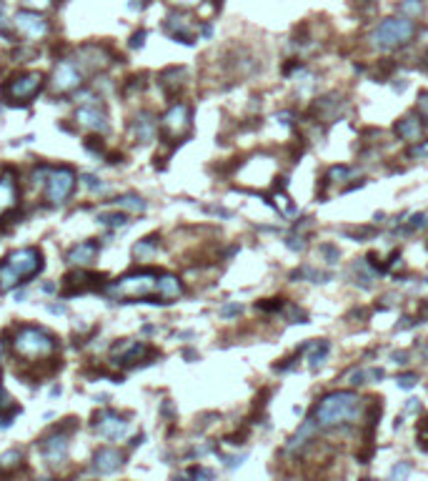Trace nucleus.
Masks as SVG:
<instances>
[{"mask_svg":"<svg viewBox=\"0 0 428 481\" xmlns=\"http://www.w3.org/2000/svg\"><path fill=\"white\" fill-rule=\"evenodd\" d=\"M363 398L353 391H331L321 398L313 409V421L323 429H335V426L353 424L361 416Z\"/></svg>","mask_w":428,"mask_h":481,"instance_id":"nucleus-1","label":"nucleus"},{"mask_svg":"<svg viewBox=\"0 0 428 481\" xmlns=\"http://www.w3.org/2000/svg\"><path fill=\"white\" fill-rule=\"evenodd\" d=\"M416 33H418L416 20H411V18H403V16L386 18V20H381L379 25H376L374 33H371V48L379 50V53H393V50L411 43V40L416 38Z\"/></svg>","mask_w":428,"mask_h":481,"instance_id":"nucleus-2","label":"nucleus"},{"mask_svg":"<svg viewBox=\"0 0 428 481\" xmlns=\"http://www.w3.org/2000/svg\"><path fill=\"white\" fill-rule=\"evenodd\" d=\"M13 349L28 364H35V361L40 364V361L53 359L55 351H58V341L48 331H43V328L23 326L18 328L16 338H13Z\"/></svg>","mask_w":428,"mask_h":481,"instance_id":"nucleus-3","label":"nucleus"},{"mask_svg":"<svg viewBox=\"0 0 428 481\" xmlns=\"http://www.w3.org/2000/svg\"><path fill=\"white\" fill-rule=\"evenodd\" d=\"M158 291V276L150 271H141V273H131V276H123L121 281L110 283L108 293L116 296V299H126V301H143L155 296Z\"/></svg>","mask_w":428,"mask_h":481,"instance_id":"nucleus-4","label":"nucleus"},{"mask_svg":"<svg viewBox=\"0 0 428 481\" xmlns=\"http://www.w3.org/2000/svg\"><path fill=\"white\" fill-rule=\"evenodd\" d=\"M76 189V173L71 168H50L45 178V201L50 206H63Z\"/></svg>","mask_w":428,"mask_h":481,"instance_id":"nucleus-5","label":"nucleus"},{"mask_svg":"<svg viewBox=\"0 0 428 481\" xmlns=\"http://www.w3.org/2000/svg\"><path fill=\"white\" fill-rule=\"evenodd\" d=\"M160 131L168 141H183L191 131V108L186 103H173L160 121Z\"/></svg>","mask_w":428,"mask_h":481,"instance_id":"nucleus-6","label":"nucleus"},{"mask_svg":"<svg viewBox=\"0 0 428 481\" xmlns=\"http://www.w3.org/2000/svg\"><path fill=\"white\" fill-rule=\"evenodd\" d=\"M43 88V76L40 73H25L20 78H13L11 83L3 88L8 103H30Z\"/></svg>","mask_w":428,"mask_h":481,"instance_id":"nucleus-7","label":"nucleus"},{"mask_svg":"<svg viewBox=\"0 0 428 481\" xmlns=\"http://www.w3.org/2000/svg\"><path fill=\"white\" fill-rule=\"evenodd\" d=\"M6 263L20 281H25V278L35 276L43 268V256H40L38 249H18L8 256Z\"/></svg>","mask_w":428,"mask_h":481,"instance_id":"nucleus-8","label":"nucleus"},{"mask_svg":"<svg viewBox=\"0 0 428 481\" xmlns=\"http://www.w3.org/2000/svg\"><path fill=\"white\" fill-rule=\"evenodd\" d=\"M13 28L18 30V35H23L25 40H40L48 35L50 25L40 13L35 11H20L13 18Z\"/></svg>","mask_w":428,"mask_h":481,"instance_id":"nucleus-9","label":"nucleus"},{"mask_svg":"<svg viewBox=\"0 0 428 481\" xmlns=\"http://www.w3.org/2000/svg\"><path fill=\"white\" fill-rule=\"evenodd\" d=\"M81 83H83V73L76 63L73 61L55 63L53 78H50V88H53V93H71V90H76Z\"/></svg>","mask_w":428,"mask_h":481,"instance_id":"nucleus-10","label":"nucleus"},{"mask_svg":"<svg viewBox=\"0 0 428 481\" xmlns=\"http://www.w3.org/2000/svg\"><path fill=\"white\" fill-rule=\"evenodd\" d=\"M78 58H81L78 68L88 73L105 71V68L110 66V61H113V56H110L108 48H103V45H83V48L78 50Z\"/></svg>","mask_w":428,"mask_h":481,"instance_id":"nucleus-11","label":"nucleus"},{"mask_svg":"<svg viewBox=\"0 0 428 481\" xmlns=\"http://www.w3.org/2000/svg\"><path fill=\"white\" fill-rule=\"evenodd\" d=\"M165 33L186 45L196 43V25H193L191 18L183 16V13H170L168 20H165Z\"/></svg>","mask_w":428,"mask_h":481,"instance_id":"nucleus-12","label":"nucleus"},{"mask_svg":"<svg viewBox=\"0 0 428 481\" xmlns=\"http://www.w3.org/2000/svg\"><path fill=\"white\" fill-rule=\"evenodd\" d=\"M423 131H426V123L421 121V116H418L416 111L406 113V116L393 126L396 138L406 141V143H418V141L423 138Z\"/></svg>","mask_w":428,"mask_h":481,"instance_id":"nucleus-13","label":"nucleus"},{"mask_svg":"<svg viewBox=\"0 0 428 481\" xmlns=\"http://www.w3.org/2000/svg\"><path fill=\"white\" fill-rule=\"evenodd\" d=\"M76 123L85 131H93V133H103L108 128V118H105L103 108H98L95 103L90 105H81L76 113Z\"/></svg>","mask_w":428,"mask_h":481,"instance_id":"nucleus-14","label":"nucleus"},{"mask_svg":"<svg viewBox=\"0 0 428 481\" xmlns=\"http://www.w3.org/2000/svg\"><path fill=\"white\" fill-rule=\"evenodd\" d=\"M95 432L105 439H123L128 434V421L108 411V414H100L95 419Z\"/></svg>","mask_w":428,"mask_h":481,"instance_id":"nucleus-15","label":"nucleus"},{"mask_svg":"<svg viewBox=\"0 0 428 481\" xmlns=\"http://www.w3.org/2000/svg\"><path fill=\"white\" fill-rule=\"evenodd\" d=\"M40 449H43L45 461H50V464H58V461H63L68 456V439H66V434L55 432L53 437L43 439Z\"/></svg>","mask_w":428,"mask_h":481,"instance_id":"nucleus-16","label":"nucleus"},{"mask_svg":"<svg viewBox=\"0 0 428 481\" xmlns=\"http://www.w3.org/2000/svg\"><path fill=\"white\" fill-rule=\"evenodd\" d=\"M121 464H123V453L118 451V449H100V451L93 456V471L100 476L118 471Z\"/></svg>","mask_w":428,"mask_h":481,"instance_id":"nucleus-17","label":"nucleus"},{"mask_svg":"<svg viewBox=\"0 0 428 481\" xmlns=\"http://www.w3.org/2000/svg\"><path fill=\"white\" fill-rule=\"evenodd\" d=\"M18 206V183L13 178V173L0 176V218L8 216L13 208Z\"/></svg>","mask_w":428,"mask_h":481,"instance_id":"nucleus-18","label":"nucleus"},{"mask_svg":"<svg viewBox=\"0 0 428 481\" xmlns=\"http://www.w3.org/2000/svg\"><path fill=\"white\" fill-rule=\"evenodd\" d=\"M148 346L145 343H141V341H123L121 346H116L113 349V356H116L121 364H126V366H131V364H136V361H141V359H145L148 356Z\"/></svg>","mask_w":428,"mask_h":481,"instance_id":"nucleus-19","label":"nucleus"},{"mask_svg":"<svg viewBox=\"0 0 428 481\" xmlns=\"http://www.w3.org/2000/svg\"><path fill=\"white\" fill-rule=\"evenodd\" d=\"M155 296H158L163 304H170V301H176L183 296V283L178 276H173V273H163V276H158V291H155Z\"/></svg>","mask_w":428,"mask_h":481,"instance_id":"nucleus-20","label":"nucleus"},{"mask_svg":"<svg viewBox=\"0 0 428 481\" xmlns=\"http://www.w3.org/2000/svg\"><path fill=\"white\" fill-rule=\"evenodd\" d=\"M298 354H303V359H306V364L311 366V369H321L323 361L328 359V354H331V343L328 341H311V343H306Z\"/></svg>","mask_w":428,"mask_h":481,"instance_id":"nucleus-21","label":"nucleus"},{"mask_svg":"<svg viewBox=\"0 0 428 481\" xmlns=\"http://www.w3.org/2000/svg\"><path fill=\"white\" fill-rule=\"evenodd\" d=\"M95 281H103L100 276H95V273H85V271H76V273H68L66 276V286H63V293H81L85 291V288H95L98 283Z\"/></svg>","mask_w":428,"mask_h":481,"instance_id":"nucleus-22","label":"nucleus"},{"mask_svg":"<svg viewBox=\"0 0 428 481\" xmlns=\"http://www.w3.org/2000/svg\"><path fill=\"white\" fill-rule=\"evenodd\" d=\"M186 78H188L186 68L173 66V68H168V71L160 73V85H163V90L168 95H178V90L186 85Z\"/></svg>","mask_w":428,"mask_h":481,"instance_id":"nucleus-23","label":"nucleus"},{"mask_svg":"<svg viewBox=\"0 0 428 481\" xmlns=\"http://www.w3.org/2000/svg\"><path fill=\"white\" fill-rule=\"evenodd\" d=\"M95 256H98V244H93V241H85V244H78L76 249H71L68 261H71L73 266H78V268H83V266L93 263Z\"/></svg>","mask_w":428,"mask_h":481,"instance_id":"nucleus-24","label":"nucleus"},{"mask_svg":"<svg viewBox=\"0 0 428 481\" xmlns=\"http://www.w3.org/2000/svg\"><path fill=\"white\" fill-rule=\"evenodd\" d=\"M338 111H340V100H335V95H326V98H319L311 105V116L316 118V121H331Z\"/></svg>","mask_w":428,"mask_h":481,"instance_id":"nucleus-25","label":"nucleus"},{"mask_svg":"<svg viewBox=\"0 0 428 481\" xmlns=\"http://www.w3.org/2000/svg\"><path fill=\"white\" fill-rule=\"evenodd\" d=\"M313 432H316V421H313V419L303 421V424L296 429V434H293V437L288 439V444H285V451H288V453L301 451V449L308 444V439L313 437Z\"/></svg>","mask_w":428,"mask_h":481,"instance_id":"nucleus-26","label":"nucleus"},{"mask_svg":"<svg viewBox=\"0 0 428 481\" xmlns=\"http://www.w3.org/2000/svg\"><path fill=\"white\" fill-rule=\"evenodd\" d=\"M133 131H136V138L141 141V143H148V141L155 138L158 123L153 121L150 113H141V116L136 118V123H133Z\"/></svg>","mask_w":428,"mask_h":481,"instance_id":"nucleus-27","label":"nucleus"},{"mask_svg":"<svg viewBox=\"0 0 428 481\" xmlns=\"http://www.w3.org/2000/svg\"><path fill=\"white\" fill-rule=\"evenodd\" d=\"M386 374L384 369H368V366H361V369H353L346 374V381L351 386H363V384H371V381H381Z\"/></svg>","mask_w":428,"mask_h":481,"instance_id":"nucleus-28","label":"nucleus"},{"mask_svg":"<svg viewBox=\"0 0 428 481\" xmlns=\"http://www.w3.org/2000/svg\"><path fill=\"white\" fill-rule=\"evenodd\" d=\"M351 271H353V276H356V281L361 283V286H371V283L376 281V276H379V268H376L371 259L356 261Z\"/></svg>","mask_w":428,"mask_h":481,"instance_id":"nucleus-29","label":"nucleus"},{"mask_svg":"<svg viewBox=\"0 0 428 481\" xmlns=\"http://www.w3.org/2000/svg\"><path fill=\"white\" fill-rule=\"evenodd\" d=\"M353 176H358V168L333 166V168H328V173H326V181H331V183H348Z\"/></svg>","mask_w":428,"mask_h":481,"instance_id":"nucleus-30","label":"nucleus"},{"mask_svg":"<svg viewBox=\"0 0 428 481\" xmlns=\"http://www.w3.org/2000/svg\"><path fill=\"white\" fill-rule=\"evenodd\" d=\"M116 208L131 210V213H143L145 210V201L141 196H121V198H116Z\"/></svg>","mask_w":428,"mask_h":481,"instance_id":"nucleus-31","label":"nucleus"},{"mask_svg":"<svg viewBox=\"0 0 428 481\" xmlns=\"http://www.w3.org/2000/svg\"><path fill=\"white\" fill-rule=\"evenodd\" d=\"M291 278L293 281H298V278H311V283H326V281H331V276H326V273H321V271H316V268H308V266H301V268H296V271L291 273Z\"/></svg>","mask_w":428,"mask_h":481,"instance_id":"nucleus-32","label":"nucleus"},{"mask_svg":"<svg viewBox=\"0 0 428 481\" xmlns=\"http://www.w3.org/2000/svg\"><path fill=\"white\" fill-rule=\"evenodd\" d=\"M351 11L361 18H374L379 13V3L376 0H351Z\"/></svg>","mask_w":428,"mask_h":481,"instance_id":"nucleus-33","label":"nucleus"},{"mask_svg":"<svg viewBox=\"0 0 428 481\" xmlns=\"http://www.w3.org/2000/svg\"><path fill=\"white\" fill-rule=\"evenodd\" d=\"M398 11L403 13V18H411V20H416V18L423 16V0H403V3H398Z\"/></svg>","mask_w":428,"mask_h":481,"instance_id":"nucleus-34","label":"nucleus"},{"mask_svg":"<svg viewBox=\"0 0 428 481\" xmlns=\"http://www.w3.org/2000/svg\"><path fill=\"white\" fill-rule=\"evenodd\" d=\"M153 254H155V236L153 238H143L141 244L133 249V256H136L138 261H148Z\"/></svg>","mask_w":428,"mask_h":481,"instance_id":"nucleus-35","label":"nucleus"},{"mask_svg":"<svg viewBox=\"0 0 428 481\" xmlns=\"http://www.w3.org/2000/svg\"><path fill=\"white\" fill-rule=\"evenodd\" d=\"M20 283V278L8 268V263H0V291H11Z\"/></svg>","mask_w":428,"mask_h":481,"instance_id":"nucleus-36","label":"nucleus"},{"mask_svg":"<svg viewBox=\"0 0 428 481\" xmlns=\"http://www.w3.org/2000/svg\"><path fill=\"white\" fill-rule=\"evenodd\" d=\"M273 198H275V208H278L280 213H283V216H293V213H296V206H293L291 196H285V194H275Z\"/></svg>","mask_w":428,"mask_h":481,"instance_id":"nucleus-37","label":"nucleus"},{"mask_svg":"<svg viewBox=\"0 0 428 481\" xmlns=\"http://www.w3.org/2000/svg\"><path fill=\"white\" fill-rule=\"evenodd\" d=\"M98 221L103 223V226H113V228H116V226H126L128 218L123 216V213H100Z\"/></svg>","mask_w":428,"mask_h":481,"instance_id":"nucleus-38","label":"nucleus"},{"mask_svg":"<svg viewBox=\"0 0 428 481\" xmlns=\"http://www.w3.org/2000/svg\"><path fill=\"white\" fill-rule=\"evenodd\" d=\"M408 476H411V464H408V461H401V464L393 466L388 481H408Z\"/></svg>","mask_w":428,"mask_h":481,"instance_id":"nucleus-39","label":"nucleus"},{"mask_svg":"<svg viewBox=\"0 0 428 481\" xmlns=\"http://www.w3.org/2000/svg\"><path fill=\"white\" fill-rule=\"evenodd\" d=\"M426 213H416V216L411 218V223H406V226L401 228V233H406V236H411V233H416V231H421L423 226H426Z\"/></svg>","mask_w":428,"mask_h":481,"instance_id":"nucleus-40","label":"nucleus"},{"mask_svg":"<svg viewBox=\"0 0 428 481\" xmlns=\"http://www.w3.org/2000/svg\"><path fill=\"white\" fill-rule=\"evenodd\" d=\"M416 113L421 116V121H423V123H428V93H426V90H423V93H418Z\"/></svg>","mask_w":428,"mask_h":481,"instance_id":"nucleus-41","label":"nucleus"},{"mask_svg":"<svg viewBox=\"0 0 428 481\" xmlns=\"http://www.w3.org/2000/svg\"><path fill=\"white\" fill-rule=\"evenodd\" d=\"M408 155L411 158H428V141H418L408 148Z\"/></svg>","mask_w":428,"mask_h":481,"instance_id":"nucleus-42","label":"nucleus"},{"mask_svg":"<svg viewBox=\"0 0 428 481\" xmlns=\"http://www.w3.org/2000/svg\"><path fill=\"white\" fill-rule=\"evenodd\" d=\"M20 3L28 8V11H35V13H40V11H45V8L53 6V0H20Z\"/></svg>","mask_w":428,"mask_h":481,"instance_id":"nucleus-43","label":"nucleus"},{"mask_svg":"<svg viewBox=\"0 0 428 481\" xmlns=\"http://www.w3.org/2000/svg\"><path fill=\"white\" fill-rule=\"evenodd\" d=\"M396 381H398V386H401V388H413L418 384V376H416V374H401V376L396 379Z\"/></svg>","mask_w":428,"mask_h":481,"instance_id":"nucleus-44","label":"nucleus"},{"mask_svg":"<svg viewBox=\"0 0 428 481\" xmlns=\"http://www.w3.org/2000/svg\"><path fill=\"white\" fill-rule=\"evenodd\" d=\"M321 254L328 259V263H338V259H340V251L335 249V246H321Z\"/></svg>","mask_w":428,"mask_h":481,"instance_id":"nucleus-45","label":"nucleus"},{"mask_svg":"<svg viewBox=\"0 0 428 481\" xmlns=\"http://www.w3.org/2000/svg\"><path fill=\"white\" fill-rule=\"evenodd\" d=\"M418 441H421L423 449H428V419H423L418 424Z\"/></svg>","mask_w":428,"mask_h":481,"instance_id":"nucleus-46","label":"nucleus"},{"mask_svg":"<svg viewBox=\"0 0 428 481\" xmlns=\"http://www.w3.org/2000/svg\"><path fill=\"white\" fill-rule=\"evenodd\" d=\"M241 311H243V306L228 304V306H223V309H220V316H223V319H233V316H238Z\"/></svg>","mask_w":428,"mask_h":481,"instance_id":"nucleus-47","label":"nucleus"},{"mask_svg":"<svg viewBox=\"0 0 428 481\" xmlns=\"http://www.w3.org/2000/svg\"><path fill=\"white\" fill-rule=\"evenodd\" d=\"M418 411H421V401H418V398H408L406 409H403V416H413V414H418Z\"/></svg>","mask_w":428,"mask_h":481,"instance_id":"nucleus-48","label":"nucleus"},{"mask_svg":"<svg viewBox=\"0 0 428 481\" xmlns=\"http://www.w3.org/2000/svg\"><path fill=\"white\" fill-rule=\"evenodd\" d=\"M143 43H145V30H138L131 38V48H143Z\"/></svg>","mask_w":428,"mask_h":481,"instance_id":"nucleus-49","label":"nucleus"},{"mask_svg":"<svg viewBox=\"0 0 428 481\" xmlns=\"http://www.w3.org/2000/svg\"><path fill=\"white\" fill-rule=\"evenodd\" d=\"M176 6H181V8H193V6H201L203 0H173Z\"/></svg>","mask_w":428,"mask_h":481,"instance_id":"nucleus-50","label":"nucleus"},{"mask_svg":"<svg viewBox=\"0 0 428 481\" xmlns=\"http://www.w3.org/2000/svg\"><path fill=\"white\" fill-rule=\"evenodd\" d=\"M391 359H396V364H398V366H403V364L408 361V354H406V351H396V354L391 356Z\"/></svg>","mask_w":428,"mask_h":481,"instance_id":"nucleus-51","label":"nucleus"},{"mask_svg":"<svg viewBox=\"0 0 428 481\" xmlns=\"http://www.w3.org/2000/svg\"><path fill=\"white\" fill-rule=\"evenodd\" d=\"M128 8H131V11H141V8H143V0H133V3H131Z\"/></svg>","mask_w":428,"mask_h":481,"instance_id":"nucleus-52","label":"nucleus"},{"mask_svg":"<svg viewBox=\"0 0 428 481\" xmlns=\"http://www.w3.org/2000/svg\"><path fill=\"white\" fill-rule=\"evenodd\" d=\"M421 351H423V356H428V343H421Z\"/></svg>","mask_w":428,"mask_h":481,"instance_id":"nucleus-53","label":"nucleus"},{"mask_svg":"<svg viewBox=\"0 0 428 481\" xmlns=\"http://www.w3.org/2000/svg\"><path fill=\"white\" fill-rule=\"evenodd\" d=\"M0 356H3V343H0Z\"/></svg>","mask_w":428,"mask_h":481,"instance_id":"nucleus-54","label":"nucleus"},{"mask_svg":"<svg viewBox=\"0 0 428 481\" xmlns=\"http://www.w3.org/2000/svg\"><path fill=\"white\" fill-rule=\"evenodd\" d=\"M426 311H428V299H426Z\"/></svg>","mask_w":428,"mask_h":481,"instance_id":"nucleus-55","label":"nucleus"}]
</instances>
